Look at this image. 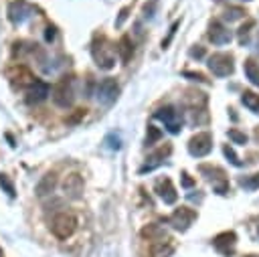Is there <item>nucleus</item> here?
Masks as SVG:
<instances>
[{"mask_svg":"<svg viewBox=\"0 0 259 257\" xmlns=\"http://www.w3.org/2000/svg\"><path fill=\"white\" fill-rule=\"evenodd\" d=\"M243 71H245L247 79H249L253 85L259 87V65H257L253 59H247V61L243 63Z\"/></svg>","mask_w":259,"mask_h":257,"instance_id":"22","label":"nucleus"},{"mask_svg":"<svg viewBox=\"0 0 259 257\" xmlns=\"http://www.w3.org/2000/svg\"><path fill=\"white\" fill-rule=\"evenodd\" d=\"M0 186L4 188V192H6L10 198H14V194H16V192H14V184H12V180H10L6 174H0Z\"/></svg>","mask_w":259,"mask_h":257,"instance_id":"30","label":"nucleus"},{"mask_svg":"<svg viewBox=\"0 0 259 257\" xmlns=\"http://www.w3.org/2000/svg\"><path fill=\"white\" fill-rule=\"evenodd\" d=\"M127 12H130V8L125 6V8H121V12H119V16H117V20H115V26H121L123 24V20L127 18Z\"/></svg>","mask_w":259,"mask_h":257,"instance_id":"36","label":"nucleus"},{"mask_svg":"<svg viewBox=\"0 0 259 257\" xmlns=\"http://www.w3.org/2000/svg\"><path fill=\"white\" fill-rule=\"evenodd\" d=\"M160 138H162V132H160L156 125H148V132H146V146H154Z\"/></svg>","mask_w":259,"mask_h":257,"instance_id":"26","label":"nucleus"},{"mask_svg":"<svg viewBox=\"0 0 259 257\" xmlns=\"http://www.w3.org/2000/svg\"><path fill=\"white\" fill-rule=\"evenodd\" d=\"M178 24H180V22L176 20V22H174V24L170 26V30H168V36H166V38L162 40V49H168V45H170V40L174 38V32H176V28H178Z\"/></svg>","mask_w":259,"mask_h":257,"instance_id":"32","label":"nucleus"},{"mask_svg":"<svg viewBox=\"0 0 259 257\" xmlns=\"http://www.w3.org/2000/svg\"><path fill=\"white\" fill-rule=\"evenodd\" d=\"M245 16V10L241 8V6H229L227 10H225V18L231 22V20H239V18H243Z\"/></svg>","mask_w":259,"mask_h":257,"instance_id":"27","label":"nucleus"},{"mask_svg":"<svg viewBox=\"0 0 259 257\" xmlns=\"http://www.w3.org/2000/svg\"><path fill=\"white\" fill-rule=\"evenodd\" d=\"M119 95V85L113 77H105L95 85V97L101 105H111Z\"/></svg>","mask_w":259,"mask_h":257,"instance_id":"4","label":"nucleus"},{"mask_svg":"<svg viewBox=\"0 0 259 257\" xmlns=\"http://www.w3.org/2000/svg\"><path fill=\"white\" fill-rule=\"evenodd\" d=\"M55 186H57V174L55 172H49V174H45L36 182L34 192H36V196H47V194H51L55 190Z\"/></svg>","mask_w":259,"mask_h":257,"instance_id":"18","label":"nucleus"},{"mask_svg":"<svg viewBox=\"0 0 259 257\" xmlns=\"http://www.w3.org/2000/svg\"><path fill=\"white\" fill-rule=\"evenodd\" d=\"M51 95V85L42 79H34L28 87H26V101L28 103H40Z\"/></svg>","mask_w":259,"mask_h":257,"instance_id":"13","label":"nucleus"},{"mask_svg":"<svg viewBox=\"0 0 259 257\" xmlns=\"http://www.w3.org/2000/svg\"><path fill=\"white\" fill-rule=\"evenodd\" d=\"M182 186H184V188H190V186H194V180H192V178H190L186 172H182Z\"/></svg>","mask_w":259,"mask_h":257,"instance_id":"37","label":"nucleus"},{"mask_svg":"<svg viewBox=\"0 0 259 257\" xmlns=\"http://www.w3.org/2000/svg\"><path fill=\"white\" fill-rule=\"evenodd\" d=\"M247 257H259V255H247Z\"/></svg>","mask_w":259,"mask_h":257,"instance_id":"39","label":"nucleus"},{"mask_svg":"<svg viewBox=\"0 0 259 257\" xmlns=\"http://www.w3.org/2000/svg\"><path fill=\"white\" fill-rule=\"evenodd\" d=\"M154 8H156V2H150V6H148V4L144 6V14H146V18H148V16H150V18L154 16V14H152V12H154Z\"/></svg>","mask_w":259,"mask_h":257,"instance_id":"38","label":"nucleus"},{"mask_svg":"<svg viewBox=\"0 0 259 257\" xmlns=\"http://www.w3.org/2000/svg\"><path fill=\"white\" fill-rule=\"evenodd\" d=\"M255 26V20H247L241 28H239V42L241 45H245L247 42V38H249V32H251V28Z\"/></svg>","mask_w":259,"mask_h":257,"instance_id":"29","label":"nucleus"},{"mask_svg":"<svg viewBox=\"0 0 259 257\" xmlns=\"http://www.w3.org/2000/svg\"><path fill=\"white\" fill-rule=\"evenodd\" d=\"M91 55H93V61L99 69H113L115 65V47H111V42L105 38V36H95L93 45H91Z\"/></svg>","mask_w":259,"mask_h":257,"instance_id":"1","label":"nucleus"},{"mask_svg":"<svg viewBox=\"0 0 259 257\" xmlns=\"http://www.w3.org/2000/svg\"><path fill=\"white\" fill-rule=\"evenodd\" d=\"M0 257H4V253H2V251H0Z\"/></svg>","mask_w":259,"mask_h":257,"instance_id":"40","label":"nucleus"},{"mask_svg":"<svg viewBox=\"0 0 259 257\" xmlns=\"http://www.w3.org/2000/svg\"><path fill=\"white\" fill-rule=\"evenodd\" d=\"M229 138H231V142H235V144H241V146L247 144V136H245L243 132H239V130H229Z\"/></svg>","mask_w":259,"mask_h":257,"instance_id":"31","label":"nucleus"},{"mask_svg":"<svg viewBox=\"0 0 259 257\" xmlns=\"http://www.w3.org/2000/svg\"><path fill=\"white\" fill-rule=\"evenodd\" d=\"M239 184H241L245 190H257V188H259V172L239 178Z\"/></svg>","mask_w":259,"mask_h":257,"instance_id":"24","label":"nucleus"},{"mask_svg":"<svg viewBox=\"0 0 259 257\" xmlns=\"http://www.w3.org/2000/svg\"><path fill=\"white\" fill-rule=\"evenodd\" d=\"M172 251H174L172 239H168V237H166V241H164V239H160V241H154V243H152L150 255H152V257H168V255H172Z\"/></svg>","mask_w":259,"mask_h":257,"instance_id":"19","label":"nucleus"},{"mask_svg":"<svg viewBox=\"0 0 259 257\" xmlns=\"http://www.w3.org/2000/svg\"><path fill=\"white\" fill-rule=\"evenodd\" d=\"M77 229V217L73 212H57L51 221V231L57 239H69Z\"/></svg>","mask_w":259,"mask_h":257,"instance_id":"3","label":"nucleus"},{"mask_svg":"<svg viewBox=\"0 0 259 257\" xmlns=\"http://www.w3.org/2000/svg\"><path fill=\"white\" fill-rule=\"evenodd\" d=\"M156 192H158V196L166 202V204H174L176 202V198H178V192H176V188H174V184H172V180L170 178H160L158 182H156Z\"/></svg>","mask_w":259,"mask_h":257,"instance_id":"16","label":"nucleus"},{"mask_svg":"<svg viewBox=\"0 0 259 257\" xmlns=\"http://www.w3.org/2000/svg\"><path fill=\"white\" fill-rule=\"evenodd\" d=\"M194 219H196V210H192V208H188V206H180V208H176V210L168 217V223H170L176 231L184 233V231L194 223Z\"/></svg>","mask_w":259,"mask_h":257,"instance_id":"9","label":"nucleus"},{"mask_svg":"<svg viewBox=\"0 0 259 257\" xmlns=\"http://www.w3.org/2000/svg\"><path fill=\"white\" fill-rule=\"evenodd\" d=\"M235 243H237V235L233 231H225V233H219L214 239H212V247L223 253V255H229L233 249H235Z\"/></svg>","mask_w":259,"mask_h":257,"instance_id":"15","label":"nucleus"},{"mask_svg":"<svg viewBox=\"0 0 259 257\" xmlns=\"http://www.w3.org/2000/svg\"><path fill=\"white\" fill-rule=\"evenodd\" d=\"M198 170H200V174H202L206 180L212 182V188H214L217 194H227L229 182H227V178H225V170H223V168L210 166V164H200Z\"/></svg>","mask_w":259,"mask_h":257,"instance_id":"5","label":"nucleus"},{"mask_svg":"<svg viewBox=\"0 0 259 257\" xmlns=\"http://www.w3.org/2000/svg\"><path fill=\"white\" fill-rule=\"evenodd\" d=\"M170 152H172V146H170V144L162 146V148H160L158 152H154V154H152L150 158H146L148 162H146V164H144V166L140 168V172H142V174H144V172H152L154 168H158V166L162 164V160H164V158H166V156H168Z\"/></svg>","mask_w":259,"mask_h":257,"instance_id":"17","label":"nucleus"},{"mask_svg":"<svg viewBox=\"0 0 259 257\" xmlns=\"http://www.w3.org/2000/svg\"><path fill=\"white\" fill-rule=\"evenodd\" d=\"M223 154L229 158V162H231L233 166H237V168H241V166H243V160H239V156L235 154V150H233L229 144H227V146H223Z\"/></svg>","mask_w":259,"mask_h":257,"instance_id":"28","label":"nucleus"},{"mask_svg":"<svg viewBox=\"0 0 259 257\" xmlns=\"http://www.w3.org/2000/svg\"><path fill=\"white\" fill-rule=\"evenodd\" d=\"M182 75H184V77H188V79H192V81H198V83H208V81H206V77H204L202 73H194V71H184Z\"/></svg>","mask_w":259,"mask_h":257,"instance_id":"33","label":"nucleus"},{"mask_svg":"<svg viewBox=\"0 0 259 257\" xmlns=\"http://www.w3.org/2000/svg\"><path fill=\"white\" fill-rule=\"evenodd\" d=\"M241 103L251 111H259V95L253 93V91H243L241 93Z\"/></svg>","mask_w":259,"mask_h":257,"instance_id":"23","label":"nucleus"},{"mask_svg":"<svg viewBox=\"0 0 259 257\" xmlns=\"http://www.w3.org/2000/svg\"><path fill=\"white\" fill-rule=\"evenodd\" d=\"M51 95H53L55 105L65 107V109H67V107H71V105H73V101H75V81H73V77L69 75V77L59 79V83L53 87Z\"/></svg>","mask_w":259,"mask_h":257,"instance_id":"2","label":"nucleus"},{"mask_svg":"<svg viewBox=\"0 0 259 257\" xmlns=\"http://www.w3.org/2000/svg\"><path fill=\"white\" fill-rule=\"evenodd\" d=\"M154 117L160 119V121H164V125H166V130L170 134H178L182 130V115L172 105H166V107L156 109L154 111Z\"/></svg>","mask_w":259,"mask_h":257,"instance_id":"7","label":"nucleus"},{"mask_svg":"<svg viewBox=\"0 0 259 257\" xmlns=\"http://www.w3.org/2000/svg\"><path fill=\"white\" fill-rule=\"evenodd\" d=\"M55 36H57V28H55V26H47L45 40H47V42H53V40H55Z\"/></svg>","mask_w":259,"mask_h":257,"instance_id":"35","label":"nucleus"},{"mask_svg":"<svg viewBox=\"0 0 259 257\" xmlns=\"http://www.w3.org/2000/svg\"><path fill=\"white\" fill-rule=\"evenodd\" d=\"M32 12H34V8L26 0H14L8 6V20L12 24H22L26 18L32 16Z\"/></svg>","mask_w":259,"mask_h":257,"instance_id":"10","label":"nucleus"},{"mask_svg":"<svg viewBox=\"0 0 259 257\" xmlns=\"http://www.w3.org/2000/svg\"><path fill=\"white\" fill-rule=\"evenodd\" d=\"M83 188H85V182H83V176L81 174L71 172V174L65 176V180H63V192H65L67 198H73V200L81 198Z\"/></svg>","mask_w":259,"mask_h":257,"instance_id":"11","label":"nucleus"},{"mask_svg":"<svg viewBox=\"0 0 259 257\" xmlns=\"http://www.w3.org/2000/svg\"><path fill=\"white\" fill-rule=\"evenodd\" d=\"M206 53H204V47H200V45H196V47H192L190 49V57L192 59H202Z\"/></svg>","mask_w":259,"mask_h":257,"instance_id":"34","label":"nucleus"},{"mask_svg":"<svg viewBox=\"0 0 259 257\" xmlns=\"http://www.w3.org/2000/svg\"><path fill=\"white\" fill-rule=\"evenodd\" d=\"M8 79H10V83H12L14 87H18V89H26L36 77L30 73L28 67H24V65H14V67L8 71Z\"/></svg>","mask_w":259,"mask_h":257,"instance_id":"12","label":"nucleus"},{"mask_svg":"<svg viewBox=\"0 0 259 257\" xmlns=\"http://www.w3.org/2000/svg\"><path fill=\"white\" fill-rule=\"evenodd\" d=\"M247 2H249V0H247Z\"/></svg>","mask_w":259,"mask_h":257,"instance_id":"41","label":"nucleus"},{"mask_svg":"<svg viewBox=\"0 0 259 257\" xmlns=\"http://www.w3.org/2000/svg\"><path fill=\"white\" fill-rule=\"evenodd\" d=\"M212 150V136L208 132H200L188 140V152L194 158H202Z\"/></svg>","mask_w":259,"mask_h":257,"instance_id":"8","label":"nucleus"},{"mask_svg":"<svg viewBox=\"0 0 259 257\" xmlns=\"http://www.w3.org/2000/svg\"><path fill=\"white\" fill-rule=\"evenodd\" d=\"M115 51L119 53L121 63H127V61L132 59V55H134V42H132V38H130L127 34H123V36L119 38V42H117Z\"/></svg>","mask_w":259,"mask_h":257,"instance_id":"20","label":"nucleus"},{"mask_svg":"<svg viewBox=\"0 0 259 257\" xmlns=\"http://www.w3.org/2000/svg\"><path fill=\"white\" fill-rule=\"evenodd\" d=\"M208 69L217 77H229L235 71L233 57L229 53H214V55H210L208 57Z\"/></svg>","mask_w":259,"mask_h":257,"instance_id":"6","label":"nucleus"},{"mask_svg":"<svg viewBox=\"0 0 259 257\" xmlns=\"http://www.w3.org/2000/svg\"><path fill=\"white\" fill-rule=\"evenodd\" d=\"M231 38H233L231 30L221 20H212L208 24V40L212 45H227V42H231Z\"/></svg>","mask_w":259,"mask_h":257,"instance_id":"14","label":"nucleus"},{"mask_svg":"<svg viewBox=\"0 0 259 257\" xmlns=\"http://www.w3.org/2000/svg\"><path fill=\"white\" fill-rule=\"evenodd\" d=\"M142 237H146L148 241H160V239H166V233H164V229L160 227V225H148V227H144L142 229Z\"/></svg>","mask_w":259,"mask_h":257,"instance_id":"21","label":"nucleus"},{"mask_svg":"<svg viewBox=\"0 0 259 257\" xmlns=\"http://www.w3.org/2000/svg\"><path fill=\"white\" fill-rule=\"evenodd\" d=\"M103 146H105L107 150H119V148H121V138H119V134H115V132L107 134V136L103 138Z\"/></svg>","mask_w":259,"mask_h":257,"instance_id":"25","label":"nucleus"}]
</instances>
